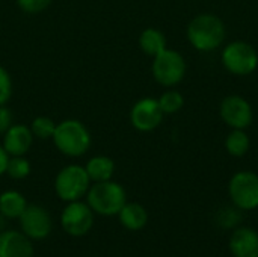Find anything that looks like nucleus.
I'll use <instances>...</instances> for the list:
<instances>
[{"mask_svg":"<svg viewBox=\"0 0 258 257\" xmlns=\"http://www.w3.org/2000/svg\"><path fill=\"white\" fill-rule=\"evenodd\" d=\"M0 257H35L32 239L23 232H0Z\"/></svg>","mask_w":258,"mask_h":257,"instance_id":"f8f14e48","label":"nucleus"},{"mask_svg":"<svg viewBox=\"0 0 258 257\" xmlns=\"http://www.w3.org/2000/svg\"><path fill=\"white\" fill-rule=\"evenodd\" d=\"M60 224L67 235L73 238L85 236L94 226V211L80 200L70 201L62 211Z\"/></svg>","mask_w":258,"mask_h":257,"instance_id":"6e6552de","label":"nucleus"},{"mask_svg":"<svg viewBox=\"0 0 258 257\" xmlns=\"http://www.w3.org/2000/svg\"><path fill=\"white\" fill-rule=\"evenodd\" d=\"M30 162L24 156H9L8 165H6V173L11 179L14 180H23L30 174Z\"/></svg>","mask_w":258,"mask_h":257,"instance_id":"412c9836","label":"nucleus"},{"mask_svg":"<svg viewBox=\"0 0 258 257\" xmlns=\"http://www.w3.org/2000/svg\"><path fill=\"white\" fill-rule=\"evenodd\" d=\"M12 97V79L11 74L0 65V106L6 105Z\"/></svg>","mask_w":258,"mask_h":257,"instance_id":"5701e85b","label":"nucleus"},{"mask_svg":"<svg viewBox=\"0 0 258 257\" xmlns=\"http://www.w3.org/2000/svg\"><path fill=\"white\" fill-rule=\"evenodd\" d=\"M222 65L234 76H249L258 67V52L246 41H233L222 50Z\"/></svg>","mask_w":258,"mask_h":257,"instance_id":"423d86ee","label":"nucleus"},{"mask_svg":"<svg viewBox=\"0 0 258 257\" xmlns=\"http://www.w3.org/2000/svg\"><path fill=\"white\" fill-rule=\"evenodd\" d=\"M139 47L148 56H156L166 48V36L156 27H147L139 35Z\"/></svg>","mask_w":258,"mask_h":257,"instance_id":"a211bd4d","label":"nucleus"},{"mask_svg":"<svg viewBox=\"0 0 258 257\" xmlns=\"http://www.w3.org/2000/svg\"><path fill=\"white\" fill-rule=\"evenodd\" d=\"M86 201L94 214L101 217H115L127 203V194L119 183L110 179L106 182H97L89 186Z\"/></svg>","mask_w":258,"mask_h":257,"instance_id":"7ed1b4c3","label":"nucleus"},{"mask_svg":"<svg viewBox=\"0 0 258 257\" xmlns=\"http://www.w3.org/2000/svg\"><path fill=\"white\" fill-rule=\"evenodd\" d=\"M33 133L30 127L24 124H12L3 133V148L9 156H24L32 144H33Z\"/></svg>","mask_w":258,"mask_h":257,"instance_id":"ddd939ff","label":"nucleus"},{"mask_svg":"<svg viewBox=\"0 0 258 257\" xmlns=\"http://www.w3.org/2000/svg\"><path fill=\"white\" fill-rule=\"evenodd\" d=\"M5 226H6V218L0 214V232L5 230Z\"/></svg>","mask_w":258,"mask_h":257,"instance_id":"bb28decb","label":"nucleus"},{"mask_svg":"<svg viewBox=\"0 0 258 257\" xmlns=\"http://www.w3.org/2000/svg\"><path fill=\"white\" fill-rule=\"evenodd\" d=\"M228 194L233 204L242 211L258 208V174L254 171H239L228 183Z\"/></svg>","mask_w":258,"mask_h":257,"instance_id":"0eeeda50","label":"nucleus"},{"mask_svg":"<svg viewBox=\"0 0 258 257\" xmlns=\"http://www.w3.org/2000/svg\"><path fill=\"white\" fill-rule=\"evenodd\" d=\"M219 114L222 121L231 129H248L252 124L254 112L251 103L237 94L227 95L219 106Z\"/></svg>","mask_w":258,"mask_h":257,"instance_id":"1a4fd4ad","label":"nucleus"},{"mask_svg":"<svg viewBox=\"0 0 258 257\" xmlns=\"http://www.w3.org/2000/svg\"><path fill=\"white\" fill-rule=\"evenodd\" d=\"M8 161H9V155L6 153V150L3 148V145H0V176L6 173Z\"/></svg>","mask_w":258,"mask_h":257,"instance_id":"a878e982","label":"nucleus"},{"mask_svg":"<svg viewBox=\"0 0 258 257\" xmlns=\"http://www.w3.org/2000/svg\"><path fill=\"white\" fill-rule=\"evenodd\" d=\"M18 221L21 232L32 241L45 239L53 229L48 211L38 204H27L24 212L20 215Z\"/></svg>","mask_w":258,"mask_h":257,"instance_id":"9d476101","label":"nucleus"},{"mask_svg":"<svg viewBox=\"0 0 258 257\" xmlns=\"http://www.w3.org/2000/svg\"><path fill=\"white\" fill-rule=\"evenodd\" d=\"M14 117L9 108H6V105L0 106V133L3 135L14 123Z\"/></svg>","mask_w":258,"mask_h":257,"instance_id":"393cba45","label":"nucleus"},{"mask_svg":"<svg viewBox=\"0 0 258 257\" xmlns=\"http://www.w3.org/2000/svg\"><path fill=\"white\" fill-rule=\"evenodd\" d=\"M56 126L57 124L51 118L41 115V117L33 118V121L30 124V130H32L33 136L38 139H51L54 135Z\"/></svg>","mask_w":258,"mask_h":257,"instance_id":"4be33fe9","label":"nucleus"},{"mask_svg":"<svg viewBox=\"0 0 258 257\" xmlns=\"http://www.w3.org/2000/svg\"><path fill=\"white\" fill-rule=\"evenodd\" d=\"M18 8L26 14H39L45 11L53 0H15Z\"/></svg>","mask_w":258,"mask_h":257,"instance_id":"b1692460","label":"nucleus"},{"mask_svg":"<svg viewBox=\"0 0 258 257\" xmlns=\"http://www.w3.org/2000/svg\"><path fill=\"white\" fill-rule=\"evenodd\" d=\"M118 217L119 223L130 232L142 230L148 223V212L139 203H125Z\"/></svg>","mask_w":258,"mask_h":257,"instance_id":"2eb2a0df","label":"nucleus"},{"mask_svg":"<svg viewBox=\"0 0 258 257\" xmlns=\"http://www.w3.org/2000/svg\"><path fill=\"white\" fill-rule=\"evenodd\" d=\"M54 147L65 156L70 158H80L91 148V133L88 127L74 118L63 120L56 126L53 135Z\"/></svg>","mask_w":258,"mask_h":257,"instance_id":"f03ea898","label":"nucleus"},{"mask_svg":"<svg viewBox=\"0 0 258 257\" xmlns=\"http://www.w3.org/2000/svg\"><path fill=\"white\" fill-rule=\"evenodd\" d=\"M27 208L24 195L18 191H5L0 194V214L6 220H18Z\"/></svg>","mask_w":258,"mask_h":257,"instance_id":"f3484780","label":"nucleus"},{"mask_svg":"<svg viewBox=\"0 0 258 257\" xmlns=\"http://www.w3.org/2000/svg\"><path fill=\"white\" fill-rule=\"evenodd\" d=\"M187 39L194 48L207 53L224 44L227 29L225 23L215 14H200L194 17L186 30Z\"/></svg>","mask_w":258,"mask_h":257,"instance_id":"f257e3e1","label":"nucleus"},{"mask_svg":"<svg viewBox=\"0 0 258 257\" xmlns=\"http://www.w3.org/2000/svg\"><path fill=\"white\" fill-rule=\"evenodd\" d=\"M186 70L187 65L183 55L168 47L159 55H156L151 64V73L154 80L166 88L178 85L184 79Z\"/></svg>","mask_w":258,"mask_h":257,"instance_id":"39448f33","label":"nucleus"},{"mask_svg":"<svg viewBox=\"0 0 258 257\" xmlns=\"http://www.w3.org/2000/svg\"><path fill=\"white\" fill-rule=\"evenodd\" d=\"M228 247L234 257H258V232L251 227L236 229Z\"/></svg>","mask_w":258,"mask_h":257,"instance_id":"4468645a","label":"nucleus"},{"mask_svg":"<svg viewBox=\"0 0 258 257\" xmlns=\"http://www.w3.org/2000/svg\"><path fill=\"white\" fill-rule=\"evenodd\" d=\"M85 170H86L91 182H94V183L106 182V180H110L115 173V162L109 156L100 155V156L91 158L86 162Z\"/></svg>","mask_w":258,"mask_h":257,"instance_id":"dca6fc26","label":"nucleus"},{"mask_svg":"<svg viewBox=\"0 0 258 257\" xmlns=\"http://www.w3.org/2000/svg\"><path fill=\"white\" fill-rule=\"evenodd\" d=\"M91 186V179L82 165H67L62 168L54 179V192L62 201L82 200Z\"/></svg>","mask_w":258,"mask_h":257,"instance_id":"20e7f679","label":"nucleus"},{"mask_svg":"<svg viewBox=\"0 0 258 257\" xmlns=\"http://www.w3.org/2000/svg\"><path fill=\"white\" fill-rule=\"evenodd\" d=\"M157 101H159V106H160V109H162V112L165 115L177 114L184 106V97L177 89H168V91H165L157 98Z\"/></svg>","mask_w":258,"mask_h":257,"instance_id":"aec40b11","label":"nucleus"},{"mask_svg":"<svg viewBox=\"0 0 258 257\" xmlns=\"http://www.w3.org/2000/svg\"><path fill=\"white\" fill-rule=\"evenodd\" d=\"M163 115L157 98L144 97L133 105L130 111V123L139 132H153L160 126Z\"/></svg>","mask_w":258,"mask_h":257,"instance_id":"9b49d317","label":"nucleus"},{"mask_svg":"<svg viewBox=\"0 0 258 257\" xmlns=\"http://www.w3.org/2000/svg\"><path fill=\"white\" fill-rule=\"evenodd\" d=\"M251 139L243 129H233L225 138V150L233 158H242L249 151Z\"/></svg>","mask_w":258,"mask_h":257,"instance_id":"6ab92c4d","label":"nucleus"}]
</instances>
